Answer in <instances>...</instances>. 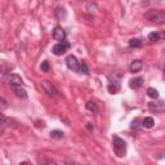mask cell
Listing matches in <instances>:
<instances>
[{
	"label": "cell",
	"instance_id": "6da1fadb",
	"mask_svg": "<svg viewBox=\"0 0 165 165\" xmlns=\"http://www.w3.org/2000/svg\"><path fill=\"white\" fill-rule=\"evenodd\" d=\"M112 148H114V152L119 157H123L125 156L126 153V142L124 139H121L117 136H114L112 138Z\"/></svg>",
	"mask_w": 165,
	"mask_h": 165
},
{
	"label": "cell",
	"instance_id": "7a4b0ae2",
	"mask_svg": "<svg viewBox=\"0 0 165 165\" xmlns=\"http://www.w3.org/2000/svg\"><path fill=\"white\" fill-rule=\"evenodd\" d=\"M145 17L155 23H164L165 22V12L161 9H150L145 13Z\"/></svg>",
	"mask_w": 165,
	"mask_h": 165
},
{
	"label": "cell",
	"instance_id": "3957f363",
	"mask_svg": "<svg viewBox=\"0 0 165 165\" xmlns=\"http://www.w3.org/2000/svg\"><path fill=\"white\" fill-rule=\"evenodd\" d=\"M40 85H41V88H43V90L45 92L49 97L56 98V97L58 95V90H57L56 88H54V85H53L52 83H49L48 80H41Z\"/></svg>",
	"mask_w": 165,
	"mask_h": 165
},
{
	"label": "cell",
	"instance_id": "277c9868",
	"mask_svg": "<svg viewBox=\"0 0 165 165\" xmlns=\"http://www.w3.org/2000/svg\"><path fill=\"white\" fill-rule=\"evenodd\" d=\"M4 80L10 86H21L22 84H23V81H22V79H21V76H18L17 74H7L4 76Z\"/></svg>",
	"mask_w": 165,
	"mask_h": 165
},
{
	"label": "cell",
	"instance_id": "5b68a950",
	"mask_svg": "<svg viewBox=\"0 0 165 165\" xmlns=\"http://www.w3.org/2000/svg\"><path fill=\"white\" fill-rule=\"evenodd\" d=\"M69 48H70V44L66 43V41H62V43L56 44V45L52 48V52H53L54 56H62V54H64L69 50Z\"/></svg>",
	"mask_w": 165,
	"mask_h": 165
},
{
	"label": "cell",
	"instance_id": "8992f818",
	"mask_svg": "<svg viewBox=\"0 0 165 165\" xmlns=\"http://www.w3.org/2000/svg\"><path fill=\"white\" fill-rule=\"evenodd\" d=\"M66 66H67L70 70L75 71V72L80 71V62L78 61V58H76L75 56H72V54L66 58Z\"/></svg>",
	"mask_w": 165,
	"mask_h": 165
},
{
	"label": "cell",
	"instance_id": "52a82bcc",
	"mask_svg": "<svg viewBox=\"0 0 165 165\" xmlns=\"http://www.w3.org/2000/svg\"><path fill=\"white\" fill-rule=\"evenodd\" d=\"M0 125H7L9 128H17L18 126V123L13 119H9L7 116H4L3 114H0Z\"/></svg>",
	"mask_w": 165,
	"mask_h": 165
},
{
	"label": "cell",
	"instance_id": "ba28073f",
	"mask_svg": "<svg viewBox=\"0 0 165 165\" xmlns=\"http://www.w3.org/2000/svg\"><path fill=\"white\" fill-rule=\"evenodd\" d=\"M53 39L62 43L66 39V32H64V30L62 27H59V26L56 27V28H54V31H53Z\"/></svg>",
	"mask_w": 165,
	"mask_h": 165
},
{
	"label": "cell",
	"instance_id": "9c48e42d",
	"mask_svg": "<svg viewBox=\"0 0 165 165\" xmlns=\"http://www.w3.org/2000/svg\"><path fill=\"white\" fill-rule=\"evenodd\" d=\"M148 108H150V111L152 112H155V114H161L164 111V103L160 101V102H151L148 103Z\"/></svg>",
	"mask_w": 165,
	"mask_h": 165
},
{
	"label": "cell",
	"instance_id": "30bf717a",
	"mask_svg": "<svg viewBox=\"0 0 165 165\" xmlns=\"http://www.w3.org/2000/svg\"><path fill=\"white\" fill-rule=\"evenodd\" d=\"M142 85H143V78H141V76L131 79V80L129 81V86L131 88V89H139Z\"/></svg>",
	"mask_w": 165,
	"mask_h": 165
},
{
	"label": "cell",
	"instance_id": "8fae6325",
	"mask_svg": "<svg viewBox=\"0 0 165 165\" xmlns=\"http://www.w3.org/2000/svg\"><path fill=\"white\" fill-rule=\"evenodd\" d=\"M142 67H143V62L139 61V59H136L130 63V71L131 72H138L142 70Z\"/></svg>",
	"mask_w": 165,
	"mask_h": 165
},
{
	"label": "cell",
	"instance_id": "7c38bea8",
	"mask_svg": "<svg viewBox=\"0 0 165 165\" xmlns=\"http://www.w3.org/2000/svg\"><path fill=\"white\" fill-rule=\"evenodd\" d=\"M12 89H13V92L16 93L17 97L27 98V93H26V90L23 89V88H21V86H12Z\"/></svg>",
	"mask_w": 165,
	"mask_h": 165
},
{
	"label": "cell",
	"instance_id": "4fadbf2b",
	"mask_svg": "<svg viewBox=\"0 0 165 165\" xmlns=\"http://www.w3.org/2000/svg\"><path fill=\"white\" fill-rule=\"evenodd\" d=\"M85 108L89 110V111L93 112V114H98V107H97V105H95L94 102H92V101H89V102L85 103Z\"/></svg>",
	"mask_w": 165,
	"mask_h": 165
},
{
	"label": "cell",
	"instance_id": "5bb4252c",
	"mask_svg": "<svg viewBox=\"0 0 165 165\" xmlns=\"http://www.w3.org/2000/svg\"><path fill=\"white\" fill-rule=\"evenodd\" d=\"M153 124H155V121H153V119L152 117H145L143 120H142V126H145V128H152L153 126Z\"/></svg>",
	"mask_w": 165,
	"mask_h": 165
},
{
	"label": "cell",
	"instance_id": "9a60e30c",
	"mask_svg": "<svg viewBox=\"0 0 165 165\" xmlns=\"http://www.w3.org/2000/svg\"><path fill=\"white\" fill-rule=\"evenodd\" d=\"M50 137L54 138V139H62L64 137V133L61 130H52L50 131Z\"/></svg>",
	"mask_w": 165,
	"mask_h": 165
},
{
	"label": "cell",
	"instance_id": "2e32d148",
	"mask_svg": "<svg viewBox=\"0 0 165 165\" xmlns=\"http://www.w3.org/2000/svg\"><path fill=\"white\" fill-rule=\"evenodd\" d=\"M131 129H134V130H139L142 128V120L141 119H134L133 121H131V125H130Z\"/></svg>",
	"mask_w": 165,
	"mask_h": 165
},
{
	"label": "cell",
	"instance_id": "e0dca14e",
	"mask_svg": "<svg viewBox=\"0 0 165 165\" xmlns=\"http://www.w3.org/2000/svg\"><path fill=\"white\" fill-rule=\"evenodd\" d=\"M129 47H131V48H141L142 47V41L139 39H130L129 40Z\"/></svg>",
	"mask_w": 165,
	"mask_h": 165
},
{
	"label": "cell",
	"instance_id": "ac0fdd59",
	"mask_svg": "<svg viewBox=\"0 0 165 165\" xmlns=\"http://www.w3.org/2000/svg\"><path fill=\"white\" fill-rule=\"evenodd\" d=\"M147 95L150 97V98H159V92L155 89V88H148L147 89Z\"/></svg>",
	"mask_w": 165,
	"mask_h": 165
},
{
	"label": "cell",
	"instance_id": "d6986e66",
	"mask_svg": "<svg viewBox=\"0 0 165 165\" xmlns=\"http://www.w3.org/2000/svg\"><path fill=\"white\" fill-rule=\"evenodd\" d=\"M39 162H40V165H57L56 161H53L50 159H45V157L39 159Z\"/></svg>",
	"mask_w": 165,
	"mask_h": 165
},
{
	"label": "cell",
	"instance_id": "ffe728a7",
	"mask_svg": "<svg viewBox=\"0 0 165 165\" xmlns=\"http://www.w3.org/2000/svg\"><path fill=\"white\" fill-rule=\"evenodd\" d=\"M148 39H150V41H159L161 39V36H160L159 32H151L148 35Z\"/></svg>",
	"mask_w": 165,
	"mask_h": 165
},
{
	"label": "cell",
	"instance_id": "44dd1931",
	"mask_svg": "<svg viewBox=\"0 0 165 165\" xmlns=\"http://www.w3.org/2000/svg\"><path fill=\"white\" fill-rule=\"evenodd\" d=\"M80 71L84 74V75H89V69H88V64L85 61H83L80 63Z\"/></svg>",
	"mask_w": 165,
	"mask_h": 165
},
{
	"label": "cell",
	"instance_id": "7402d4cb",
	"mask_svg": "<svg viewBox=\"0 0 165 165\" xmlns=\"http://www.w3.org/2000/svg\"><path fill=\"white\" fill-rule=\"evenodd\" d=\"M40 69H41L43 72H48L49 71V63H48V61H44L41 63V66H40Z\"/></svg>",
	"mask_w": 165,
	"mask_h": 165
},
{
	"label": "cell",
	"instance_id": "603a6c76",
	"mask_svg": "<svg viewBox=\"0 0 165 165\" xmlns=\"http://www.w3.org/2000/svg\"><path fill=\"white\" fill-rule=\"evenodd\" d=\"M0 105H2L3 107H7V106H8V105H7V101H5V100H3L2 97H0Z\"/></svg>",
	"mask_w": 165,
	"mask_h": 165
},
{
	"label": "cell",
	"instance_id": "cb8c5ba5",
	"mask_svg": "<svg viewBox=\"0 0 165 165\" xmlns=\"http://www.w3.org/2000/svg\"><path fill=\"white\" fill-rule=\"evenodd\" d=\"M86 129L89 130V131H93V129H94V128H93V125H92V124H86Z\"/></svg>",
	"mask_w": 165,
	"mask_h": 165
},
{
	"label": "cell",
	"instance_id": "d4e9b609",
	"mask_svg": "<svg viewBox=\"0 0 165 165\" xmlns=\"http://www.w3.org/2000/svg\"><path fill=\"white\" fill-rule=\"evenodd\" d=\"M66 164H67V165H80V164H78V162H74V161H70V160L66 161Z\"/></svg>",
	"mask_w": 165,
	"mask_h": 165
},
{
	"label": "cell",
	"instance_id": "484cf974",
	"mask_svg": "<svg viewBox=\"0 0 165 165\" xmlns=\"http://www.w3.org/2000/svg\"><path fill=\"white\" fill-rule=\"evenodd\" d=\"M3 133H4V128H3L2 125H0V136H2Z\"/></svg>",
	"mask_w": 165,
	"mask_h": 165
},
{
	"label": "cell",
	"instance_id": "4316f807",
	"mask_svg": "<svg viewBox=\"0 0 165 165\" xmlns=\"http://www.w3.org/2000/svg\"><path fill=\"white\" fill-rule=\"evenodd\" d=\"M19 165H30V164H28V162H26V161H25V162H21V164H19Z\"/></svg>",
	"mask_w": 165,
	"mask_h": 165
}]
</instances>
